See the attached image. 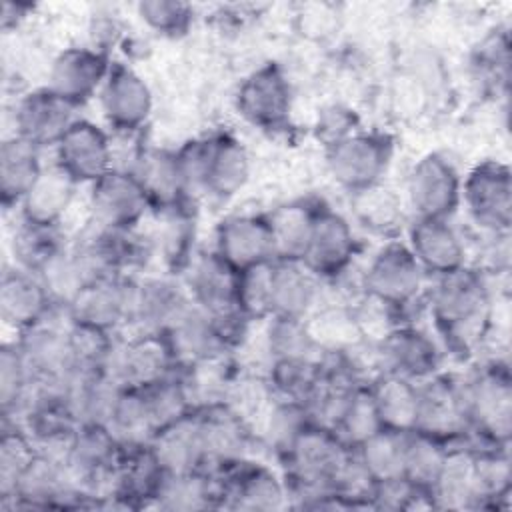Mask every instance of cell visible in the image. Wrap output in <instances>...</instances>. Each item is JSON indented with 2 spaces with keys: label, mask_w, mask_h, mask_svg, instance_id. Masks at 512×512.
I'll return each mask as SVG.
<instances>
[{
  "label": "cell",
  "mask_w": 512,
  "mask_h": 512,
  "mask_svg": "<svg viewBox=\"0 0 512 512\" xmlns=\"http://www.w3.org/2000/svg\"><path fill=\"white\" fill-rule=\"evenodd\" d=\"M432 280L424 298L436 334L446 348L470 354L486 336L492 318L488 274L468 264Z\"/></svg>",
  "instance_id": "6da1fadb"
},
{
  "label": "cell",
  "mask_w": 512,
  "mask_h": 512,
  "mask_svg": "<svg viewBox=\"0 0 512 512\" xmlns=\"http://www.w3.org/2000/svg\"><path fill=\"white\" fill-rule=\"evenodd\" d=\"M176 156L190 196L206 194L216 200H228L250 178L248 150L228 132L188 140L176 148Z\"/></svg>",
  "instance_id": "7a4b0ae2"
},
{
  "label": "cell",
  "mask_w": 512,
  "mask_h": 512,
  "mask_svg": "<svg viewBox=\"0 0 512 512\" xmlns=\"http://www.w3.org/2000/svg\"><path fill=\"white\" fill-rule=\"evenodd\" d=\"M464 404L474 444L510 446L512 378L506 360H490L462 380Z\"/></svg>",
  "instance_id": "3957f363"
},
{
  "label": "cell",
  "mask_w": 512,
  "mask_h": 512,
  "mask_svg": "<svg viewBox=\"0 0 512 512\" xmlns=\"http://www.w3.org/2000/svg\"><path fill=\"white\" fill-rule=\"evenodd\" d=\"M426 272L420 268L406 242L388 240L368 260L360 284L374 298L396 312H404L426 294Z\"/></svg>",
  "instance_id": "277c9868"
},
{
  "label": "cell",
  "mask_w": 512,
  "mask_h": 512,
  "mask_svg": "<svg viewBox=\"0 0 512 512\" xmlns=\"http://www.w3.org/2000/svg\"><path fill=\"white\" fill-rule=\"evenodd\" d=\"M392 156V136L378 130H356L326 150V164L334 182L354 194L382 184Z\"/></svg>",
  "instance_id": "5b68a950"
},
{
  "label": "cell",
  "mask_w": 512,
  "mask_h": 512,
  "mask_svg": "<svg viewBox=\"0 0 512 512\" xmlns=\"http://www.w3.org/2000/svg\"><path fill=\"white\" fill-rule=\"evenodd\" d=\"M460 206L486 236L510 234L512 172L500 160L478 162L464 178Z\"/></svg>",
  "instance_id": "8992f818"
},
{
  "label": "cell",
  "mask_w": 512,
  "mask_h": 512,
  "mask_svg": "<svg viewBox=\"0 0 512 512\" xmlns=\"http://www.w3.org/2000/svg\"><path fill=\"white\" fill-rule=\"evenodd\" d=\"M178 370V362L160 332L118 334L102 374L122 388H146Z\"/></svg>",
  "instance_id": "52a82bcc"
},
{
  "label": "cell",
  "mask_w": 512,
  "mask_h": 512,
  "mask_svg": "<svg viewBox=\"0 0 512 512\" xmlns=\"http://www.w3.org/2000/svg\"><path fill=\"white\" fill-rule=\"evenodd\" d=\"M462 176L458 168L440 152L424 154L408 172L406 206L414 218H442L460 208Z\"/></svg>",
  "instance_id": "ba28073f"
},
{
  "label": "cell",
  "mask_w": 512,
  "mask_h": 512,
  "mask_svg": "<svg viewBox=\"0 0 512 512\" xmlns=\"http://www.w3.org/2000/svg\"><path fill=\"white\" fill-rule=\"evenodd\" d=\"M190 300L220 324L250 322L238 310V272L214 250L196 252L182 272Z\"/></svg>",
  "instance_id": "9c48e42d"
},
{
  "label": "cell",
  "mask_w": 512,
  "mask_h": 512,
  "mask_svg": "<svg viewBox=\"0 0 512 512\" xmlns=\"http://www.w3.org/2000/svg\"><path fill=\"white\" fill-rule=\"evenodd\" d=\"M90 224L112 230H138L152 204L140 180L126 168L114 166L90 184Z\"/></svg>",
  "instance_id": "30bf717a"
},
{
  "label": "cell",
  "mask_w": 512,
  "mask_h": 512,
  "mask_svg": "<svg viewBox=\"0 0 512 512\" xmlns=\"http://www.w3.org/2000/svg\"><path fill=\"white\" fill-rule=\"evenodd\" d=\"M416 432L430 434L444 442H462L470 434L462 380L436 372L418 382Z\"/></svg>",
  "instance_id": "8fae6325"
},
{
  "label": "cell",
  "mask_w": 512,
  "mask_h": 512,
  "mask_svg": "<svg viewBox=\"0 0 512 512\" xmlns=\"http://www.w3.org/2000/svg\"><path fill=\"white\" fill-rule=\"evenodd\" d=\"M236 110L254 128L280 130L292 112V86L278 62L252 70L236 90Z\"/></svg>",
  "instance_id": "7c38bea8"
},
{
  "label": "cell",
  "mask_w": 512,
  "mask_h": 512,
  "mask_svg": "<svg viewBox=\"0 0 512 512\" xmlns=\"http://www.w3.org/2000/svg\"><path fill=\"white\" fill-rule=\"evenodd\" d=\"M222 484V506L246 512H272L290 506L284 476L254 458L216 470Z\"/></svg>",
  "instance_id": "4fadbf2b"
},
{
  "label": "cell",
  "mask_w": 512,
  "mask_h": 512,
  "mask_svg": "<svg viewBox=\"0 0 512 512\" xmlns=\"http://www.w3.org/2000/svg\"><path fill=\"white\" fill-rule=\"evenodd\" d=\"M136 276H106L88 282L64 308L70 322L124 334L130 324Z\"/></svg>",
  "instance_id": "5bb4252c"
},
{
  "label": "cell",
  "mask_w": 512,
  "mask_h": 512,
  "mask_svg": "<svg viewBox=\"0 0 512 512\" xmlns=\"http://www.w3.org/2000/svg\"><path fill=\"white\" fill-rule=\"evenodd\" d=\"M378 374H394L422 382L440 372L442 352L438 342L422 328L400 322L374 344Z\"/></svg>",
  "instance_id": "9a60e30c"
},
{
  "label": "cell",
  "mask_w": 512,
  "mask_h": 512,
  "mask_svg": "<svg viewBox=\"0 0 512 512\" xmlns=\"http://www.w3.org/2000/svg\"><path fill=\"white\" fill-rule=\"evenodd\" d=\"M54 150V164L76 184H92L116 166L110 134L92 120L76 118Z\"/></svg>",
  "instance_id": "2e32d148"
},
{
  "label": "cell",
  "mask_w": 512,
  "mask_h": 512,
  "mask_svg": "<svg viewBox=\"0 0 512 512\" xmlns=\"http://www.w3.org/2000/svg\"><path fill=\"white\" fill-rule=\"evenodd\" d=\"M12 508H78L86 506L84 494L76 490L64 460L36 452L20 474L12 494L2 500Z\"/></svg>",
  "instance_id": "e0dca14e"
},
{
  "label": "cell",
  "mask_w": 512,
  "mask_h": 512,
  "mask_svg": "<svg viewBox=\"0 0 512 512\" xmlns=\"http://www.w3.org/2000/svg\"><path fill=\"white\" fill-rule=\"evenodd\" d=\"M62 310L58 308L50 318L16 336L22 356L38 382H66L76 372L70 320L66 314L56 320Z\"/></svg>",
  "instance_id": "ac0fdd59"
},
{
  "label": "cell",
  "mask_w": 512,
  "mask_h": 512,
  "mask_svg": "<svg viewBox=\"0 0 512 512\" xmlns=\"http://www.w3.org/2000/svg\"><path fill=\"white\" fill-rule=\"evenodd\" d=\"M98 102L102 116L118 134H138L146 126L154 106L146 80L120 62H112L98 92Z\"/></svg>",
  "instance_id": "d6986e66"
},
{
  "label": "cell",
  "mask_w": 512,
  "mask_h": 512,
  "mask_svg": "<svg viewBox=\"0 0 512 512\" xmlns=\"http://www.w3.org/2000/svg\"><path fill=\"white\" fill-rule=\"evenodd\" d=\"M76 106L60 98L48 86L30 90L18 96L12 112V124L16 136L28 140L40 150L54 148L64 132L78 118Z\"/></svg>",
  "instance_id": "ffe728a7"
},
{
  "label": "cell",
  "mask_w": 512,
  "mask_h": 512,
  "mask_svg": "<svg viewBox=\"0 0 512 512\" xmlns=\"http://www.w3.org/2000/svg\"><path fill=\"white\" fill-rule=\"evenodd\" d=\"M356 252L358 240L352 222L342 212L322 204L302 262L318 278L334 280L350 268Z\"/></svg>",
  "instance_id": "44dd1931"
},
{
  "label": "cell",
  "mask_w": 512,
  "mask_h": 512,
  "mask_svg": "<svg viewBox=\"0 0 512 512\" xmlns=\"http://www.w3.org/2000/svg\"><path fill=\"white\" fill-rule=\"evenodd\" d=\"M212 250L236 272L276 260L266 214L242 212L222 218Z\"/></svg>",
  "instance_id": "7402d4cb"
},
{
  "label": "cell",
  "mask_w": 512,
  "mask_h": 512,
  "mask_svg": "<svg viewBox=\"0 0 512 512\" xmlns=\"http://www.w3.org/2000/svg\"><path fill=\"white\" fill-rule=\"evenodd\" d=\"M112 62L94 46H70L56 54L48 70V88L72 106L98 96Z\"/></svg>",
  "instance_id": "603a6c76"
},
{
  "label": "cell",
  "mask_w": 512,
  "mask_h": 512,
  "mask_svg": "<svg viewBox=\"0 0 512 512\" xmlns=\"http://www.w3.org/2000/svg\"><path fill=\"white\" fill-rule=\"evenodd\" d=\"M406 246L428 278L468 266L466 242L450 220L414 218L406 230Z\"/></svg>",
  "instance_id": "cb8c5ba5"
},
{
  "label": "cell",
  "mask_w": 512,
  "mask_h": 512,
  "mask_svg": "<svg viewBox=\"0 0 512 512\" xmlns=\"http://www.w3.org/2000/svg\"><path fill=\"white\" fill-rule=\"evenodd\" d=\"M206 464L216 472L252 458V448L258 444V436L250 424L234 414L226 404L196 410Z\"/></svg>",
  "instance_id": "d4e9b609"
},
{
  "label": "cell",
  "mask_w": 512,
  "mask_h": 512,
  "mask_svg": "<svg viewBox=\"0 0 512 512\" xmlns=\"http://www.w3.org/2000/svg\"><path fill=\"white\" fill-rule=\"evenodd\" d=\"M126 170L140 180L152 210L172 212L188 208L192 196L182 176L176 150L142 146L136 150Z\"/></svg>",
  "instance_id": "484cf974"
},
{
  "label": "cell",
  "mask_w": 512,
  "mask_h": 512,
  "mask_svg": "<svg viewBox=\"0 0 512 512\" xmlns=\"http://www.w3.org/2000/svg\"><path fill=\"white\" fill-rule=\"evenodd\" d=\"M58 306L42 280L18 266L4 268L0 280V318L18 334L50 318Z\"/></svg>",
  "instance_id": "4316f807"
},
{
  "label": "cell",
  "mask_w": 512,
  "mask_h": 512,
  "mask_svg": "<svg viewBox=\"0 0 512 512\" xmlns=\"http://www.w3.org/2000/svg\"><path fill=\"white\" fill-rule=\"evenodd\" d=\"M190 302V296L174 276H148L134 280L130 334L134 332H164L168 324ZM126 328V330H128Z\"/></svg>",
  "instance_id": "83f0119b"
},
{
  "label": "cell",
  "mask_w": 512,
  "mask_h": 512,
  "mask_svg": "<svg viewBox=\"0 0 512 512\" xmlns=\"http://www.w3.org/2000/svg\"><path fill=\"white\" fill-rule=\"evenodd\" d=\"M162 334L178 366L232 352V346L216 318H212L192 300L180 310V314L168 324Z\"/></svg>",
  "instance_id": "f1b7e54d"
},
{
  "label": "cell",
  "mask_w": 512,
  "mask_h": 512,
  "mask_svg": "<svg viewBox=\"0 0 512 512\" xmlns=\"http://www.w3.org/2000/svg\"><path fill=\"white\" fill-rule=\"evenodd\" d=\"M322 278L304 262L274 260L270 268V316L306 320L320 304ZM268 316V318H270Z\"/></svg>",
  "instance_id": "f546056e"
},
{
  "label": "cell",
  "mask_w": 512,
  "mask_h": 512,
  "mask_svg": "<svg viewBox=\"0 0 512 512\" xmlns=\"http://www.w3.org/2000/svg\"><path fill=\"white\" fill-rule=\"evenodd\" d=\"M148 446L166 474L208 470L196 410L158 430Z\"/></svg>",
  "instance_id": "4dcf8cb0"
},
{
  "label": "cell",
  "mask_w": 512,
  "mask_h": 512,
  "mask_svg": "<svg viewBox=\"0 0 512 512\" xmlns=\"http://www.w3.org/2000/svg\"><path fill=\"white\" fill-rule=\"evenodd\" d=\"M238 372L240 370L232 360V352L182 364L176 370L192 410L224 404L226 394Z\"/></svg>",
  "instance_id": "1f68e13d"
},
{
  "label": "cell",
  "mask_w": 512,
  "mask_h": 512,
  "mask_svg": "<svg viewBox=\"0 0 512 512\" xmlns=\"http://www.w3.org/2000/svg\"><path fill=\"white\" fill-rule=\"evenodd\" d=\"M76 184L64 170L56 164L44 166L38 180L22 198L18 212L20 220L48 226H62V218L74 202Z\"/></svg>",
  "instance_id": "d6a6232c"
},
{
  "label": "cell",
  "mask_w": 512,
  "mask_h": 512,
  "mask_svg": "<svg viewBox=\"0 0 512 512\" xmlns=\"http://www.w3.org/2000/svg\"><path fill=\"white\" fill-rule=\"evenodd\" d=\"M430 498L434 508H476L474 452L468 440L450 444L442 470L430 488Z\"/></svg>",
  "instance_id": "836d02e7"
},
{
  "label": "cell",
  "mask_w": 512,
  "mask_h": 512,
  "mask_svg": "<svg viewBox=\"0 0 512 512\" xmlns=\"http://www.w3.org/2000/svg\"><path fill=\"white\" fill-rule=\"evenodd\" d=\"M42 150L28 140L10 134L0 144V194L4 208H18L26 192L44 170Z\"/></svg>",
  "instance_id": "e575fe53"
},
{
  "label": "cell",
  "mask_w": 512,
  "mask_h": 512,
  "mask_svg": "<svg viewBox=\"0 0 512 512\" xmlns=\"http://www.w3.org/2000/svg\"><path fill=\"white\" fill-rule=\"evenodd\" d=\"M320 206L312 200H294L266 214L276 260L302 262Z\"/></svg>",
  "instance_id": "d590c367"
},
{
  "label": "cell",
  "mask_w": 512,
  "mask_h": 512,
  "mask_svg": "<svg viewBox=\"0 0 512 512\" xmlns=\"http://www.w3.org/2000/svg\"><path fill=\"white\" fill-rule=\"evenodd\" d=\"M162 510H208L222 506V484L212 470L164 474L154 504Z\"/></svg>",
  "instance_id": "8d00e7d4"
},
{
  "label": "cell",
  "mask_w": 512,
  "mask_h": 512,
  "mask_svg": "<svg viewBox=\"0 0 512 512\" xmlns=\"http://www.w3.org/2000/svg\"><path fill=\"white\" fill-rule=\"evenodd\" d=\"M368 386L382 428L412 432L418 412V382L380 372Z\"/></svg>",
  "instance_id": "74e56055"
},
{
  "label": "cell",
  "mask_w": 512,
  "mask_h": 512,
  "mask_svg": "<svg viewBox=\"0 0 512 512\" xmlns=\"http://www.w3.org/2000/svg\"><path fill=\"white\" fill-rule=\"evenodd\" d=\"M470 442V440H468ZM474 452L476 508H500L512 488V468L508 446L470 442Z\"/></svg>",
  "instance_id": "f35d334b"
},
{
  "label": "cell",
  "mask_w": 512,
  "mask_h": 512,
  "mask_svg": "<svg viewBox=\"0 0 512 512\" xmlns=\"http://www.w3.org/2000/svg\"><path fill=\"white\" fill-rule=\"evenodd\" d=\"M68 246L70 244L66 242L62 226L20 220L12 234L14 266L38 276Z\"/></svg>",
  "instance_id": "ab89813d"
},
{
  "label": "cell",
  "mask_w": 512,
  "mask_h": 512,
  "mask_svg": "<svg viewBox=\"0 0 512 512\" xmlns=\"http://www.w3.org/2000/svg\"><path fill=\"white\" fill-rule=\"evenodd\" d=\"M106 426L126 448L146 446L158 432L142 388H122L118 392Z\"/></svg>",
  "instance_id": "60d3db41"
},
{
  "label": "cell",
  "mask_w": 512,
  "mask_h": 512,
  "mask_svg": "<svg viewBox=\"0 0 512 512\" xmlns=\"http://www.w3.org/2000/svg\"><path fill=\"white\" fill-rule=\"evenodd\" d=\"M406 434L390 428H380L354 448V454L374 484L404 478Z\"/></svg>",
  "instance_id": "b9f144b4"
},
{
  "label": "cell",
  "mask_w": 512,
  "mask_h": 512,
  "mask_svg": "<svg viewBox=\"0 0 512 512\" xmlns=\"http://www.w3.org/2000/svg\"><path fill=\"white\" fill-rule=\"evenodd\" d=\"M350 208L356 222L374 234H392L404 220L402 196L384 184L350 194Z\"/></svg>",
  "instance_id": "7bdbcfd3"
},
{
  "label": "cell",
  "mask_w": 512,
  "mask_h": 512,
  "mask_svg": "<svg viewBox=\"0 0 512 512\" xmlns=\"http://www.w3.org/2000/svg\"><path fill=\"white\" fill-rule=\"evenodd\" d=\"M36 384L18 342H4L0 350V404L4 422H16Z\"/></svg>",
  "instance_id": "ee69618b"
},
{
  "label": "cell",
  "mask_w": 512,
  "mask_h": 512,
  "mask_svg": "<svg viewBox=\"0 0 512 512\" xmlns=\"http://www.w3.org/2000/svg\"><path fill=\"white\" fill-rule=\"evenodd\" d=\"M264 376L276 398L304 404L320 382L322 358L270 360Z\"/></svg>",
  "instance_id": "f6af8a7d"
},
{
  "label": "cell",
  "mask_w": 512,
  "mask_h": 512,
  "mask_svg": "<svg viewBox=\"0 0 512 512\" xmlns=\"http://www.w3.org/2000/svg\"><path fill=\"white\" fill-rule=\"evenodd\" d=\"M310 416L300 402L292 400H280L276 398L260 424L256 426L258 444L268 448L278 456V460L284 456V452L290 448V444L296 440V436L310 424Z\"/></svg>",
  "instance_id": "bcb514c9"
},
{
  "label": "cell",
  "mask_w": 512,
  "mask_h": 512,
  "mask_svg": "<svg viewBox=\"0 0 512 512\" xmlns=\"http://www.w3.org/2000/svg\"><path fill=\"white\" fill-rule=\"evenodd\" d=\"M164 216V226L150 242L152 252L158 250L166 268L174 274H182L184 268L190 264L194 252V220L188 208L160 212Z\"/></svg>",
  "instance_id": "7dc6e473"
},
{
  "label": "cell",
  "mask_w": 512,
  "mask_h": 512,
  "mask_svg": "<svg viewBox=\"0 0 512 512\" xmlns=\"http://www.w3.org/2000/svg\"><path fill=\"white\" fill-rule=\"evenodd\" d=\"M450 442H444L440 438H434L430 434L422 432H408L406 434V452H404V478L422 488L428 490L434 486L444 458L448 454Z\"/></svg>",
  "instance_id": "c3c4849f"
},
{
  "label": "cell",
  "mask_w": 512,
  "mask_h": 512,
  "mask_svg": "<svg viewBox=\"0 0 512 512\" xmlns=\"http://www.w3.org/2000/svg\"><path fill=\"white\" fill-rule=\"evenodd\" d=\"M266 354L268 362L278 358H322L324 352L314 342L306 320L296 318H266Z\"/></svg>",
  "instance_id": "681fc988"
},
{
  "label": "cell",
  "mask_w": 512,
  "mask_h": 512,
  "mask_svg": "<svg viewBox=\"0 0 512 512\" xmlns=\"http://www.w3.org/2000/svg\"><path fill=\"white\" fill-rule=\"evenodd\" d=\"M382 428L368 382L356 386L332 430L352 448Z\"/></svg>",
  "instance_id": "f907efd6"
},
{
  "label": "cell",
  "mask_w": 512,
  "mask_h": 512,
  "mask_svg": "<svg viewBox=\"0 0 512 512\" xmlns=\"http://www.w3.org/2000/svg\"><path fill=\"white\" fill-rule=\"evenodd\" d=\"M472 68L476 72V78L486 88L496 90V94L500 90L506 94L508 78H510L508 30L498 28L478 44V48L474 50V56H472Z\"/></svg>",
  "instance_id": "816d5d0a"
},
{
  "label": "cell",
  "mask_w": 512,
  "mask_h": 512,
  "mask_svg": "<svg viewBox=\"0 0 512 512\" xmlns=\"http://www.w3.org/2000/svg\"><path fill=\"white\" fill-rule=\"evenodd\" d=\"M276 400L266 376H256V374H242L234 378L224 404L238 414L246 424H250L256 432V426Z\"/></svg>",
  "instance_id": "f5cc1de1"
},
{
  "label": "cell",
  "mask_w": 512,
  "mask_h": 512,
  "mask_svg": "<svg viewBox=\"0 0 512 512\" xmlns=\"http://www.w3.org/2000/svg\"><path fill=\"white\" fill-rule=\"evenodd\" d=\"M38 448L32 438L16 424H6L0 438V498L6 500L24 468L36 456Z\"/></svg>",
  "instance_id": "db71d44e"
},
{
  "label": "cell",
  "mask_w": 512,
  "mask_h": 512,
  "mask_svg": "<svg viewBox=\"0 0 512 512\" xmlns=\"http://www.w3.org/2000/svg\"><path fill=\"white\" fill-rule=\"evenodd\" d=\"M136 12L148 30L166 38L186 34L194 20V8L180 0H142Z\"/></svg>",
  "instance_id": "11a10c76"
},
{
  "label": "cell",
  "mask_w": 512,
  "mask_h": 512,
  "mask_svg": "<svg viewBox=\"0 0 512 512\" xmlns=\"http://www.w3.org/2000/svg\"><path fill=\"white\" fill-rule=\"evenodd\" d=\"M272 262L238 272V310L250 322L266 320L270 316V268H272Z\"/></svg>",
  "instance_id": "9f6ffc18"
},
{
  "label": "cell",
  "mask_w": 512,
  "mask_h": 512,
  "mask_svg": "<svg viewBox=\"0 0 512 512\" xmlns=\"http://www.w3.org/2000/svg\"><path fill=\"white\" fill-rule=\"evenodd\" d=\"M356 130H360L356 114L342 104L326 106L318 114V122L314 126L316 138L324 144L326 150Z\"/></svg>",
  "instance_id": "6f0895ef"
},
{
  "label": "cell",
  "mask_w": 512,
  "mask_h": 512,
  "mask_svg": "<svg viewBox=\"0 0 512 512\" xmlns=\"http://www.w3.org/2000/svg\"><path fill=\"white\" fill-rule=\"evenodd\" d=\"M300 18H302L304 34L312 36V38H324V36L332 34V30L338 24L336 12L332 10V6H326V4L306 6L304 12L300 14Z\"/></svg>",
  "instance_id": "680465c9"
},
{
  "label": "cell",
  "mask_w": 512,
  "mask_h": 512,
  "mask_svg": "<svg viewBox=\"0 0 512 512\" xmlns=\"http://www.w3.org/2000/svg\"><path fill=\"white\" fill-rule=\"evenodd\" d=\"M32 10V6L26 4H14V2H4L2 6V30L8 32L12 28H16Z\"/></svg>",
  "instance_id": "91938a15"
}]
</instances>
